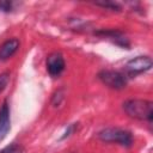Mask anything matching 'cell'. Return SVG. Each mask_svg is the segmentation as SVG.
<instances>
[{
	"mask_svg": "<svg viewBox=\"0 0 153 153\" xmlns=\"http://www.w3.org/2000/svg\"><path fill=\"white\" fill-rule=\"evenodd\" d=\"M124 112L137 121H146L152 123L153 120V103L147 99L131 98L123 103Z\"/></svg>",
	"mask_w": 153,
	"mask_h": 153,
	"instance_id": "obj_1",
	"label": "cell"
},
{
	"mask_svg": "<svg viewBox=\"0 0 153 153\" xmlns=\"http://www.w3.org/2000/svg\"><path fill=\"white\" fill-rule=\"evenodd\" d=\"M98 139L108 143H117L123 147H130L133 145V134L127 129L121 128H104L98 131Z\"/></svg>",
	"mask_w": 153,
	"mask_h": 153,
	"instance_id": "obj_2",
	"label": "cell"
},
{
	"mask_svg": "<svg viewBox=\"0 0 153 153\" xmlns=\"http://www.w3.org/2000/svg\"><path fill=\"white\" fill-rule=\"evenodd\" d=\"M98 79L112 90H123L128 84V76L118 71L103 69L98 73Z\"/></svg>",
	"mask_w": 153,
	"mask_h": 153,
	"instance_id": "obj_3",
	"label": "cell"
},
{
	"mask_svg": "<svg viewBox=\"0 0 153 153\" xmlns=\"http://www.w3.org/2000/svg\"><path fill=\"white\" fill-rule=\"evenodd\" d=\"M152 66H153V62L149 56L140 55V56L133 57L131 60H129L126 63V66H124L126 73L124 74L127 76H135V75H139L141 73L149 71L152 68Z\"/></svg>",
	"mask_w": 153,
	"mask_h": 153,
	"instance_id": "obj_4",
	"label": "cell"
},
{
	"mask_svg": "<svg viewBox=\"0 0 153 153\" xmlns=\"http://www.w3.org/2000/svg\"><path fill=\"white\" fill-rule=\"evenodd\" d=\"M45 67H47V72L49 73L50 76L59 78L62 74V72L65 71V67H66L65 59H63L62 54L57 53V51H54V53L49 54L47 56Z\"/></svg>",
	"mask_w": 153,
	"mask_h": 153,
	"instance_id": "obj_5",
	"label": "cell"
},
{
	"mask_svg": "<svg viewBox=\"0 0 153 153\" xmlns=\"http://www.w3.org/2000/svg\"><path fill=\"white\" fill-rule=\"evenodd\" d=\"M94 35L97 36H100V37H105L108 39H110L112 43H115L116 45L123 48V49H129L130 47V43L128 41V38L121 32V31H117V30H99L97 32H94Z\"/></svg>",
	"mask_w": 153,
	"mask_h": 153,
	"instance_id": "obj_6",
	"label": "cell"
},
{
	"mask_svg": "<svg viewBox=\"0 0 153 153\" xmlns=\"http://www.w3.org/2000/svg\"><path fill=\"white\" fill-rule=\"evenodd\" d=\"M11 130V111L7 100H5L0 108V142L7 136Z\"/></svg>",
	"mask_w": 153,
	"mask_h": 153,
	"instance_id": "obj_7",
	"label": "cell"
},
{
	"mask_svg": "<svg viewBox=\"0 0 153 153\" xmlns=\"http://www.w3.org/2000/svg\"><path fill=\"white\" fill-rule=\"evenodd\" d=\"M19 45H20V42L18 38H10L5 41L0 45V61H6L11 59L19 49Z\"/></svg>",
	"mask_w": 153,
	"mask_h": 153,
	"instance_id": "obj_8",
	"label": "cell"
},
{
	"mask_svg": "<svg viewBox=\"0 0 153 153\" xmlns=\"http://www.w3.org/2000/svg\"><path fill=\"white\" fill-rule=\"evenodd\" d=\"M0 153H23V147L18 143H11L5 148H2Z\"/></svg>",
	"mask_w": 153,
	"mask_h": 153,
	"instance_id": "obj_9",
	"label": "cell"
},
{
	"mask_svg": "<svg viewBox=\"0 0 153 153\" xmlns=\"http://www.w3.org/2000/svg\"><path fill=\"white\" fill-rule=\"evenodd\" d=\"M63 97H65V92H63V90H62V88L57 90V91L53 94V98H51V103H53V105H54V106H59V105L61 104Z\"/></svg>",
	"mask_w": 153,
	"mask_h": 153,
	"instance_id": "obj_10",
	"label": "cell"
},
{
	"mask_svg": "<svg viewBox=\"0 0 153 153\" xmlns=\"http://www.w3.org/2000/svg\"><path fill=\"white\" fill-rule=\"evenodd\" d=\"M10 79H11L10 73H7V72L0 73V93L7 87V85L10 82Z\"/></svg>",
	"mask_w": 153,
	"mask_h": 153,
	"instance_id": "obj_11",
	"label": "cell"
},
{
	"mask_svg": "<svg viewBox=\"0 0 153 153\" xmlns=\"http://www.w3.org/2000/svg\"><path fill=\"white\" fill-rule=\"evenodd\" d=\"M97 6H102L105 8H109L111 11H121V6L116 2H111V1H105V2H96Z\"/></svg>",
	"mask_w": 153,
	"mask_h": 153,
	"instance_id": "obj_12",
	"label": "cell"
},
{
	"mask_svg": "<svg viewBox=\"0 0 153 153\" xmlns=\"http://www.w3.org/2000/svg\"><path fill=\"white\" fill-rule=\"evenodd\" d=\"M12 10H13V1H10V0H0V11L1 12L8 13V12H12Z\"/></svg>",
	"mask_w": 153,
	"mask_h": 153,
	"instance_id": "obj_13",
	"label": "cell"
},
{
	"mask_svg": "<svg viewBox=\"0 0 153 153\" xmlns=\"http://www.w3.org/2000/svg\"><path fill=\"white\" fill-rule=\"evenodd\" d=\"M76 123H73V124H69L68 126V128L66 129V131L63 133V135L60 137V140H63V139H66V137H68V136H71L72 135V133H74V130L76 129Z\"/></svg>",
	"mask_w": 153,
	"mask_h": 153,
	"instance_id": "obj_14",
	"label": "cell"
}]
</instances>
